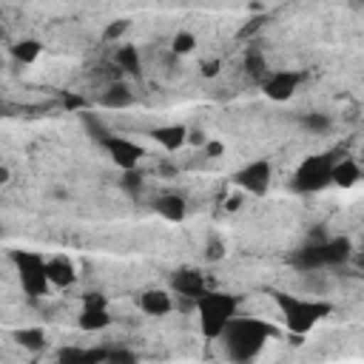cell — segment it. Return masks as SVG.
Wrapping results in <instances>:
<instances>
[{
	"instance_id": "603a6c76",
	"label": "cell",
	"mask_w": 364,
	"mask_h": 364,
	"mask_svg": "<svg viewBox=\"0 0 364 364\" xmlns=\"http://www.w3.org/2000/svg\"><path fill=\"white\" fill-rule=\"evenodd\" d=\"M196 48V37L191 31H176L173 40H171V51L173 54H191Z\"/></svg>"
},
{
	"instance_id": "9a60e30c",
	"label": "cell",
	"mask_w": 364,
	"mask_h": 364,
	"mask_svg": "<svg viewBox=\"0 0 364 364\" xmlns=\"http://www.w3.org/2000/svg\"><path fill=\"white\" fill-rule=\"evenodd\" d=\"M139 310L145 313V316H154V318H162V316H168L171 310H173V301H171V296L165 293V290H145L142 296H139Z\"/></svg>"
},
{
	"instance_id": "ac0fdd59",
	"label": "cell",
	"mask_w": 364,
	"mask_h": 364,
	"mask_svg": "<svg viewBox=\"0 0 364 364\" xmlns=\"http://www.w3.org/2000/svg\"><path fill=\"white\" fill-rule=\"evenodd\" d=\"M245 71H247V77H256L262 82L267 80V60H264L259 46H247V51H245Z\"/></svg>"
},
{
	"instance_id": "ffe728a7",
	"label": "cell",
	"mask_w": 364,
	"mask_h": 364,
	"mask_svg": "<svg viewBox=\"0 0 364 364\" xmlns=\"http://www.w3.org/2000/svg\"><path fill=\"white\" fill-rule=\"evenodd\" d=\"M117 68H122L125 74H142V57H139V51H136V46H122V48H117Z\"/></svg>"
},
{
	"instance_id": "44dd1931",
	"label": "cell",
	"mask_w": 364,
	"mask_h": 364,
	"mask_svg": "<svg viewBox=\"0 0 364 364\" xmlns=\"http://www.w3.org/2000/svg\"><path fill=\"white\" fill-rule=\"evenodd\" d=\"M40 51H43L40 40H31V37H26V40H20V43L11 46V54H14V60H20V63H34V60L40 57Z\"/></svg>"
},
{
	"instance_id": "1f68e13d",
	"label": "cell",
	"mask_w": 364,
	"mask_h": 364,
	"mask_svg": "<svg viewBox=\"0 0 364 364\" xmlns=\"http://www.w3.org/2000/svg\"><path fill=\"white\" fill-rule=\"evenodd\" d=\"M210 364H233V361H210Z\"/></svg>"
},
{
	"instance_id": "6da1fadb",
	"label": "cell",
	"mask_w": 364,
	"mask_h": 364,
	"mask_svg": "<svg viewBox=\"0 0 364 364\" xmlns=\"http://www.w3.org/2000/svg\"><path fill=\"white\" fill-rule=\"evenodd\" d=\"M270 338H276V327L273 324H267L264 318H250V316H236L230 324H228V330L222 333V347H225V353H228V361H233V364H247V361H253L262 350H264V344L270 341Z\"/></svg>"
},
{
	"instance_id": "d6986e66",
	"label": "cell",
	"mask_w": 364,
	"mask_h": 364,
	"mask_svg": "<svg viewBox=\"0 0 364 364\" xmlns=\"http://www.w3.org/2000/svg\"><path fill=\"white\" fill-rule=\"evenodd\" d=\"M14 341L28 353H40L46 347V330L43 327H23L14 333Z\"/></svg>"
},
{
	"instance_id": "cb8c5ba5",
	"label": "cell",
	"mask_w": 364,
	"mask_h": 364,
	"mask_svg": "<svg viewBox=\"0 0 364 364\" xmlns=\"http://www.w3.org/2000/svg\"><path fill=\"white\" fill-rule=\"evenodd\" d=\"M85 361V347H60L57 350V364H82Z\"/></svg>"
},
{
	"instance_id": "e0dca14e",
	"label": "cell",
	"mask_w": 364,
	"mask_h": 364,
	"mask_svg": "<svg viewBox=\"0 0 364 364\" xmlns=\"http://www.w3.org/2000/svg\"><path fill=\"white\" fill-rule=\"evenodd\" d=\"M361 179V168L355 159H336V168H333V185L338 188H353L355 182Z\"/></svg>"
},
{
	"instance_id": "4dcf8cb0",
	"label": "cell",
	"mask_w": 364,
	"mask_h": 364,
	"mask_svg": "<svg viewBox=\"0 0 364 364\" xmlns=\"http://www.w3.org/2000/svg\"><path fill=\"white\" fill-rule=\"evenodd\" d=\"M80 105H82L80 97H65V108H80Z\"/></svg>"
},
{
	"instance_id": "4316f807",
	"label": "cell",
	"mask_w": 364,
	"mask_h": 364,
	"mask_svg": "<svg viewBox=\"0 0 364 364\" xmlns=\"http://www.w3.org/2000/svg\"><path fill=\"white\" fill-rule=\"evenodd\" d=\"M128 28V20H114V23H108L105 26V31H102V40H117V37H122V31Z\"/></svg>"
},
{
	"instance_id": "83f0119b",
	"label": "cell",
	"mask_w": 364,
	"mask_h": 364,
	"mask_svg": "<svg viewBox=\"0 0 364 364\" xmlns=\"http://www.w3.org/2000/svg\"><path fill=\"white\" fill-rule=\"evenodd\" d=\"M139 185H142V173L139 171H125L122 173V188L125 191H139Z\"/></svg>"
},
{
	"instance_id": "8fae6325",
	"label": "cell",
	"mask_w": 364,
	"mask_h": 364,
	"mask_svg": "<svg viewBox=\"0 0 364 364\" xmlns=\"http://www.w3.org/2000/svg\"><path fill=\"white\" fill-rule=\"evenodd\" d=\"M171 287L179 293V296H188V299H199V296H205L208 293V282H205V276L199 273V270H193V267H182V270H176L173 276H171Z\"/></svg>"
},
{
	"instance_id": "5b68a950",
	"label": "cell",
	"mask_w": 364,
	"mask_h": 364,
	"mask_svg": "<svg viewBox=\"0 0 364 364\" xmlns=\"http://www.w3.org/2000/svg\"><path fill=\"white\" fill-rule=\"evenodd\" d=\"M333 154H310L299 162V168L290 176V188L299 193H318L327 185H333Z\"/></svg>"
},
{
	"instance_id": "9c48e42d",
	"label": "cell",
	"mask_w": 364,
	"mask_h": 364,
	"mask_svg": "<svg viewBox=\"0 0 364 364\" xmlns=\"http://www.w3.org/2000/svg\"><path fill=\"white\" fill-rule=\"evenodd\" d=\"M270 179H273V168L267 159H253L242 171H236V176H233V182L253 196H264L270 188Z\"/></svg>"
},
{
	"instance_id": "52a82bcc",
	"label": "cell",
	"mask_w": 364,
	"mask_h": 364,
	"mask_svg": "<svg viewBox=\"0 0 364 364\" xmlns=\"http://www.w3.org/2000/svg\"><path fill=\"white\" fill-rule=\"evenodd\" d=\"M102 148L108 151V156L114 159V165H117L122 173H125V171H136L139 159L145 156V148H142L139 142H134V139H128V136H117V134H108L105 142H102Z\"/></svg>"
},
{
	"instance_id": "ba28073f",
	"label": "cell",
	"mask_w": 364,
	"mask_h": 364,
	"mask_svg": "<svg viewBox=\"0 0 364 364\" xmlns=\"http://www.w3.org/2000/svg\"><path fill=\"white\" fill-rule=\"evenodd\" d=\"M80 330L85 333H100L111 324V313H108V299L102 293H85L82 296V310L77 318Z\"/></svg>"
},
{
	"instance_id": "4fadbf2b",
	"label": "cell",
	"mask_w": 364,
	"mask_h": 364,
	"mask_svg": "<svg viewBox=\"0 0 364 364\" xmlns=\"http://www.w3.org/2000/svg\"><path fill=\"white\" fill-rule=\"evenodd\" d=\"M46 273H48V282L51 287H71L77 282V267L68 256H54L46 262Z\"/></svg>"
},
{
	"instance_id": "277c9868",
	"label": "cell",
	"mask_w": 364,
	"mask_h": 364,
	"mask_svg": "<svg viewBox=\"0 0 364 364\" xmlns=\"http://www.w3.org/2000/svg\"><path fill=\"white\" fill-rule=\"evenodd\" d=\"M196 310H199V330H202V336L205 338H222L228 324L236 318L239 299L233 293L208 290L205 296L196 299Z\"/></svg>"
},
{
	"instance_id": "5bb4252c",
	"label": "cell",
	"mask_w": 364,
	"mask_h": 364,
	"mask_svg": "<svg viewBox=\"0 0 364 364\" xmlns=\"http://www.w3.org/2000/svg\"><path fill=\"white\" fill-rule=\"evenodd\" d=\"M154 210H156L162 219H168V222H182V219L188 216V202H185V196H179V193H162V196H156Z\"/></svg>"
},
{
	"instance_id": "30bf717a",
	"label": "cell",
	"mask_w": 364,
	"mask_h": 364,
	"mask_svg": "<svg viewBox=\"0 0 364 364\" xmlns=\"http://www.w3.org/2000/svg\"><path fill=\"white\" fill-rule=\"evenodd\" d=\"M299 82H301V74H296V71H273V74H267V80L262 82V91H264V97L273 100V102H287V100L296 94Z\"/></svg>"
},
{
	"instance_id": "484cf974",
	"label": "cell",
	"mask_w": 364,
	"mask_h": 364,
	"mask_svg": "<svg viewBox=\"0 0 364 364\" xmlns=\"http://www.w3.org/2000/svg\"><path fill=\"white\" fill-rule=\"evenodd\" d=\"M222 256H225V242L219 236H208V242H205V259L208 262H219Z\"/></svg>"
},
{
	"instance_id": "7a4b0ae2",
	"label": "cell",
	"mask_w": 364,
	"mask_h": 364,
	"mask_svg": "<svg viewBox=\"0 0 364 364\" xmlns=\"http://www.w3.org/2000/svg\"><path fill=\"white\" fill-rule=\"evenodd\" d=\"M273 301H276V307L282 313L284 327L293 336L310 333L318 321H324L333 313V304L327 299H304V296H293V293H284V290H276Z\"/></svg>"
},
{
	"instance_id": "d4e9b609",
	"label": "cell",
	"mask_w": 364,
	"mask_h": 364,
	"mask_svg": "<svg viewBox=\"0 0 364 364\" xmlns=\"http://www.w3.org/2000/svg\"><path fill=\"white\" fill-rule=\"evenodd\" d=\"M105 364H139V355L134 350H125V347H114L108 350V358Z\"/></svg>"
},
{
	"instance_id": "2e32d148",
	"label": "cell",
	"mask_w": 364,
	"mask_h": 364,
	"mask_svg": "<svg viewBox=\"0 0 364 364\" xmlns=\"http://www.w3.org/2000/svg\"><path fill=\"white\" fill-rule=\"evenodd\" d=\"M134 102V91L125 85V82H111L102 97H100V105L102 108H128Z\"/></svg>"
},
{
	"instance_id": "7402d4cb",
	"label": "cell",
	"mask_w": 364,
	"mask_h": 364,
	"mask_svg": "<svg viewBox=\"0 0 364 364\" xmlns=\"http://www.w3.org/2000/svg\"><path fill=\"white\" fill-rule=\"evenodd\" d=\"M301 128L310 131V134H327L333 128V119L327 114H318V111H310L301 117Z\"/></svg>"
},
{
	"instance_id": "f1b7e54d",
	"label": "cell",
	"mask_w": 364,
	"mask_h": 364,
	"mask_svg": "<svg viewBox=\"0 0 364 364\" xmlns=\"http://www.w3.org/2000/svg\"><path fill=\"white\" fill-rule=\"evenodd\" d=\"M199 71H202V77H216L219 74V60H202Z\"/></svg>"
},
{
	"instance_id": "f546056e",
	"label": "cell",
	"mask_w": 364,
	"mask_h": 364,
	"mask_svg": "<svg viewBox=\"0 0 364 364\" xmlns=\"http://www.w3.org/2000/svg\"><path fill=\"white\" fill-rule=\"evenodd\" d=\"M205 154H208V156H219V154H222V145H219V142H208V145H205Z\"/></svg>"
},
{
	"instance_id": "8992f818",
	"label": "cell",
	"mask_w": 364,
	"mask_h": 364,
	"mask_svg": "<svg viewBox=\"0 0 364 364\" xmlns=\"http://www.w3.org/2000/svg\"><path fill=\"white\" fill-rule=\"evenodd\" d=\"M11 262H14V267H17V279H20L26 296L40 299V296L48 293L51 282H48V273H46V259H43L40 253L14 250V253H11Z\"/></svg>"
},
{
	"instance_id": "3957f363",
	"label": "cell",
	"mask_w": 364,
	"mask_h": 364,
	"mask_svg": "<svg viewBox=\"0 0 364 364\" xmlns=\"http://www.w3.org/2000/svg\"><path fill=\"white\" fill-rule=\"evenodd\" d=\"M353 256V242L347 236H336V239H321L313 245H304L301 250H296L290 256V264L301 273H316L324 267H338Z\"/></svg>"
},
{
	"instance_id": "7c38bea8",
	"label": "cell",
	"mask_w": 364,
	"mask_h": 364,
	"mask_svg": "<svg viewBox=\"0 0 364 364\" xmlns=\"http://www.w3.org/2000/svg\"><path fill=\"white\" fill-rule=\"evenodd\" d=\"M151 136H154V142H156L159 148H165V151H179V148L188 142L191 131H188L182 122H171V125H159V128H154Z\"/></svg>"
}]
</instances>
